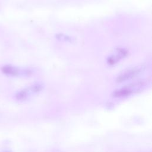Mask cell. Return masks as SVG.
<instances>
[{
  "label": "cell",
  "mask_w": 152,
  "mask_h": 152,
  "mask_svg": "<svg viewBox=\"0 0 152 152\" xmlns=\"http://www.w3.org/2000/svg\"><path fill=\"white\" fill-rule=\"evenodd\" d=\"M145 69L144 64H140L128 68L121 73L116 78L117 83H123L131 80L142 73Z\"/></svg>",
  "instance_id": "1"
},
{
  "label": "cell",
  "mask_w": 152,
  "mask_h": 152,
  "mask_svg": "<svg viewBox=\"0 0 152 152\" xmlns=\"http://www.w3.org/2000/svg\"><path fill=\"white\" fill-rule=\"evenodd\" d=\"M43 85L40 83H35L31 86L23 88L18 91L15 95L17 100L20 102H24L31 95L36 94L41 91L43 89Z\"/></svg>",
  "instance_id": "2"
},
{
  "label": "cell",
  "mask_w": 152,
  "mask_h": 152,
  "mask_svg": "<svg viewBox=\"0 0 152 152\" xmlns=\"http://www.w3.org/2000/svg\"><path fill=\"white\" fill-rule=\"evenodd\" d=\"M1 71L4 74L9 77H21L28 76L32 71L28 68H21L11 65H5L1 68Z\"/></svg>",
  "instance_id": "3"
},
{
  "label": "cell",
  "mask_w": 152,
  "mask_h": 152,
  "mask_svg": "<svg viewBox=\"0 0 152 152\" xmlns=\"http://www.w3.org/2000/svg\"><path fill=\"white\" fill-rule=\"evenodd\" d=\"M144 84L145 83L143 81L133 83L120 89L115 90V91L113 92L112 96L116 98L126 97L131 94L135 90H138V88H140V87L143 86Z\"/></svg>",
  "instance_id": "4"
},
{
  "label": "cell",
  "mask_w": 152,
  "mask_h": 152,
  "mask_svg": "<svg viewBox=\"0 0 152 152\" xmlns=\"http://www.w3.org/2000/svg\"><path fill=\"white\" fill-rule=\"evenodd\" d=\"M128 55V51L124 48H118L114 53L111 54L107 59V63L110 65H113L124 59Z\"/></svg>",
  "instance_id": "5"
}]
</instances>
